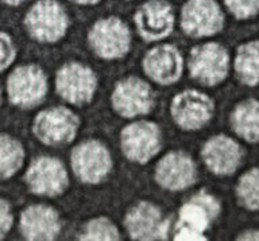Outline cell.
Here are the masks:
<instances>
[{
    "label": "cell",
    "instance_id": "12",
    "mask_svg": "<svg viewBox=\"0 0 259 241\" xmlns=\"http://www.w3.org/2000/svg\"><path fill=\"white\" fill-rule=\"evenodd\" d=\"M171 116L181 128H201L213 113V103L209 97L197 90H185L178 93L171 101Z\"/></svg>",
    "mask_w": 259,
    "mask_h": 241
},
{
    "label": "cell",
    "instance_id": "6",
    "mask_svg": "<svg viewBox=\"0 0 259 241\" xmlns=\"http://www.w3.org/2000/svg\"><path fill=\"white\" fill-rule=\"evenodd\" d=\"M89 43L104 60H116L127 54L131 35L127 26L117 18L99 20L89 32Z\"/></svg>",
    "mask_w": 259,
    "mask_h": 241
},
{
    "label": "cell",
    "instance_id": "5",
    "mask_svg": "<svg viewBox=\"0 0 259 241\" xmlns=\"http://www.w3.org/2000/svg\"><path fill=\"white\" fill-rule=\"evenodd\" d=\"M228 53L218 43L201 44L190 52V76L204 85L212 86L222 82L228 73Z\"/></svg>",
    "mask_w": 259,
    "mask_h": 241
},
{
    "label": "cell",
    "instance_id": "14",
    "mask_svg": "<svg viewBox=\"0 0 259 241\" xmlns=\"http://www.w3.org/2000/svg\"><path fill=\"white\" fill-rule=\"evenodd\" d=\"M169 221L150 202H139L125 217V228L134 240H163L169 232Z\"/></svg>",
    "mask_w": 259,
    "mask_h": 241
},
{
    "label": "cell",
    "instance_id": "13",
    "mask_svg": "<svg viewBox=\"0 0 259 241\" xmlns=\"http://www.w3.org/2000/svg\"><path fill=\"white\" fill-rule=\"evenodd\" d=\"M112 105L123 117L146 115L153 108V92L145 81L130 77L116 85L112 93Z\"/></svg>",
    "mask_w": 259,
    "mask_h": 241
},
{
    "label": "cell",
    "instance_id": "17",
    "mask_svg": "<svg viewBox=\"0 0 259 241\" xmlns=\"http://www.w3.org/2000/svg\"><path fill=\"white\" fill-rule=\"evenodd\" d=\"M143 69L153 81L162 85L173 84L182 73V56L177 47L162 44L146 54Z\"/></svg>",
    "mask_w": 259,
    "mask_h": 241
},
{
    "label": "cell",
    "instance_id": "4",
    "mask_svg": "<svg viewBox=\"0 0 259 241\" xmlns=\"http://www.w3.org/2000/svg\"><path fill=\"white\" fill-rule=\"evenodd\" d=\"M7 90L12 104L31 108L39 104L46 96L48 80L40 68L35 65H24L10 74Z\"/></svg>",
    "mask_w": 259,
    "mask_h": 241
},
{
    "label": "cell",
    "instance_id": "27",
    "mask_svg": "<svg viewBox=\"0 0 259 241\" xmlns=\"http://www.w3.org/2000/svg\"><path fill=\"white\" fill-rule=\"evenodd\" d=\"M12 226L11 206L7 201L0 200V238H3L8 233Z\"/></svg>",
    "mask_w": 259,
    "mask_h": 241
},
{
    "label": "cell",
    "instance_id": "8",
    "mask_svg": "<svg viewBox=\"0 0 259 241\" xmlns=\"http://www.w3.org/2000/svg\"><path fill=\"white\" fill-rule=\"evenodd\" d=\"M111 166V155L100 141H84L73 150L72 167L81 182L97 183L103 181L109 173Z\"/></svg>",
    "mask_w": 259,
    "mask_h": 241
},
{
    "label": "cell",
    "instance_id": "31",
    "mask_svg": "<svg viewBox=\"0 0 259 241\" xmlns=\"http://www.w3.org/2000/svg\"><path fill=\"white\" fill-rule=\"evenodd\" d=\"M0 100H2V92H0Z\"/></svg>",
    "mask_w": 259,
    "mask_h": 241
},
{
    "label": "cell",
    "instance_id": "7",
    "mask_svg": "<svg viewBox=\"0 0 259 241\" xmlns=\"http://www.w3.org/2000/svg\"><path fill=\"white\" fill-rule=\"evenodd\" d=\"M57 92L62 99L74 105L87 104L92 100L97 86L95 73L84 65L72 62L58 70L56 78Z\"/></svg>",
    "mask_w": 259,
    "mask_h": 241
},
{
    "label": "cell",
    "instance_id": "22",
    "mask_svg": "<svg viewBox=\"0 0 259 241\" xmlns=\"http://www.w3.org/2000/svg\"><path fill=\"white\" fill-rule=\"evenodd\" d=\"M23 146L15 137L0 135V178H10L22 167Z\"/></svg>",
    "mask_w": 259,
    "mask_h": 241
},
{
    "label": "cell",
    "instance_id": "24",
    "mask_svg": "<svg viewBox=\"0 0 259 241\" xmlns=\"http://www.w3.org/2000/svg\"><path fill=\"white\" fill-rule=\"evenodd\" d=\"M119 230L116 229L115 224L109 221L108 218H95L85 225L84 232L81 233L80 240H104L112 241L119 240Z\"/></svg>",
    "mask_w": 259,
    "mask_h": 241
},
{
    "label": "cell",
    "instance_id": "2",
    "mask_svg": "<svg viewBox=\"0 0 259 241\" xmlns=\"http://www.w3.org/2000/svg\"><path fill=\"white\" fill-rule=\"evenodd\" d=\"M80 121L74 113L64 107L45 109L36 115L32 131L48 146L68 144L76 137Z\"/></svg>",
    "mask_w": 259,
    "mask_h": 241
},
{
    "label": "cell",
    "instance_id": "29",
    "mask_svg": "<svg viewBox=\"0 0 259 241\" xmlns=\"http://www.w3.org/2000/svg\"><path fill=\"white\" fill-rule=\"evenodd\" d=\"M3 2L7 4H11V6H18V4L23 3L24 0H3Z\"/></svg>",
    "mask_w": 259,
    "mask_h": 241
},
{
    "label": "cell",
    "instance_id": "16",
    "mask_svg": "<svg viewBox=\"0 0 259 241\" xmlns=\"http://www.w3.org/2000/svg\"><path fill=\"white\" fill-rule=\"evenodd\" d=\"M138 31L146 40L166 38L173 30L174 15L170 4L162 0H151L142 6L135 15Z\"/></svg>",
    "mask_w": 259,
    "mask_h": 241
},
{
    "label": "cell",
    "instance_id": "30",
    "mask_svg": "<svg viewBox=\"0 0 259 241\" xmlns=\"http://www.w3.org/2000/svg\"><path fill=\"white\" fill-rule=\"evenodd\" d=\"M74 2H77V3L80 4H95L97 3L99 0H74Z\"/></svg>",
    "mask_w": 259,
    "mask_h": 241
},
{
    "label": "cell",
    "instance_id": "20",
    "mask_svg": "<svg viewBox=\"0 0 259 241\" xmlns=\"http://www.w3.org/2000/svg\"><path fill=\"white\" fill-rule=\"evenodd\" d=\"M231 125L236 135L250 143L259 141V101L246 100L235 108Z\"/></svg>",
    "mask_w": 259,
    "mask_h": 241
},
{
    "label": "cell",
    "instance_id": "1",
    "mask_svg": "<svg viewBox=\"0 0 259 241\" xmlns=\"http://www.w3.org/2000/svg\"><path fill=\"white\" fill-rule=\"evenodd\" d=\"M220 213L218 200L208 193L196 194L180 209L174 240H205L202 236Z\"/></svg>",
    "mask_w": 259,
    "mask_h": 241
},
{
    "label": "cell",
    "instance_id": "28",
    "mask_svg": "<svg viewBox=\"0 0 259 241\" xmlns=\"http://www.w3.org/2000/svg\"><path fill=\"white\" fill-rule=\"evenodd\" d=\"M238 240H259V230H248L244 232L242 236H239Z\"/></svg>",
    "mask_w": 259,
    "mask_h": 241
},
{
    "label": "cell",
    "instance_id": "18",
    "mask_svg": "<svg viewBox=\"0 0 259 241\" xmlns=\"http://www.w3.org/2000/svg\"><path fill=\"white\" fill-rule=\"evenodd\" d=\"M240 146L228 136L218 135L210 137L202 149V159L206 167L218 175H230L235 173L242 161Z\"/></svg>",
    "mask_w": 259,
    "mask_h": 241
},
{
    "label": "cell",
    "instance_id": "26",
    "mask_svg": "<svg viewBox=\"0 0 259 241\" xmlns=\"http://www.w3.org/2000/svg\"><path fill=\"white\" fill-rule=\"evenodd\" d=\"M16 56L15 46L11 36L0 31V72H3L14 62Z\"/></svg>",
    "mask_w": 259,
    "mask_h": 241
},
{
    "label": "cell",
    "instance_id": "9",
    "mask_svg": "<svg viewBox=\"0 0 259 241\" xmlns=\"http://www.w3.org/2000/svg\"><path fill=\"white\" fill-rule=\"evenodd\" d=\"M161 149V131L155 123L138 121L121 131V150L128 159L146 163Z\"/></svg>",
    "mask_w": 259,
    "mask_h": 241
},
{
    "label": "cell",
    "instance_id": "10",
    "mask_svg": "<svg viewBox=\"0 0 259 241\" xmlns=\"http://www.w3.org/2000/svg\"><path fill=\"white\" fill-rule=\"evenodd\" d=\"M224 16L214 0H188L181 15L184 31L194 38L209 36L219 32Z\"/></svg>",
    "mask_w": 259,
    "mask_h": 241
},
{
    "label": "cell",
    "instance_id": "19",
    "mask_svg": "<svg viewBox=\"0 0 259 241\" xmlns=\"http://www.w3.org/2000/svg\"><path fill=\"white\" fill-rule=\"evenodd\" d=\"M60 229L58 214L50 206H28L20 216V230L27 240H53Z\"/></svg>",
    "mask_w": 259,
    "mask_h": 241
},
{
    "label": "cell",
    "instance_id": "25",
    "mask_svg": "<svg viewBox=\"0 0 259 241\" xmlns=\"http://www.w3.org/2000/svg\"><path fill=\"white\" fill-rule=\"evenodd\" d=\"M224 3L239 19H247L259 11V0H224Z\"/></svg>",
    "mask_w": 259,
    "mask_h": 241
},
{
    "label": "cell",
    "instance_id": "15",
    "mask_svg": "<svg viewBox=\"0 0 259 241\" xmlns=\"http://www.w3.org/2000/svg\"><path fill=\"white\" fill-rule=\"evenodd\" d=\"M155 179L163 189L184 190L196 182V166L185 153H170L158 163Z\"/></svg>",
    "mask_w": 259,
    "mask_h": 241
},
{
    "label": "cell",
    "instance_id": "21",
    "mask_svg": "<svg viewBox=\"0 0 259 241\" xmlns=\"http://www.w3.org/2000/svg\"><path fill=\"white\" fill-rule=\"evenodd\" d=\"M235 70L243 84H259V40L242 44L235 58Z\"/></svg>",
    "mask_w": 259,
    "mask_h": 241
},
{
    "label": "cell",
    "instance_id": "11",
    "mask_svg": "<svg viewBox=\"0 0 259 241\" xmlns=\"http://www.w3.org/2000/svg\"><path fill=\"white\" fill-rule=\"evenodd\" d=\"M26 183L32 193L54 197L62 194L68 186V174L58 159L39 157L32 162L26 173Z\"/></svg>",
    "mask_w": 259,
    "mask_h": 241
},
{
    "label": "cell",
    "instance_id": "23",
    "mask_svg": "<svg viewBox=\"0 0 259 241\" xmlns=\"http://www.w3.org/2000/svg\"><path fill=\"white\" fill-rule=\"evenodd\" d=\"M239 202L248 210H259V167L240 178L236 187Z\"/></svg>",
    "mask_w": 259,
    "mask_h": 241
},
{
    "label": "cell",
    "instance_id": "3",
    "mask_svg": "<svg viewBox=\"0 0 259 241\" xmlns=\"http://www.w3.org/2000/svg\"><path fill=\"white\" fill-rule=\"evenodd\" d=\"M26 27L39 42H56L68 28V16L56 0H39L26 16Z\"/></svg>",
    "mask_w": 259,
    "mask_h": 241
}]
</instances>
